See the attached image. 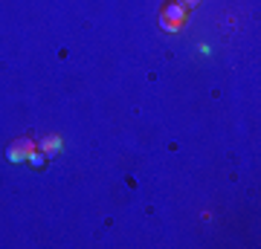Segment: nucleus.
<instances>
[{"instance_id": "1", "label": "nucleus", "mask_w": 261, "mask_h": 249, "mask_svg": "<svg viewBox=\"0 0 261 249\" xmlns=\"http://www.w3.org/2000/svg\"><path fill=\"white\" fill-rule=\"evenodd\" d=\"M35 148H38V145L32 142V139L20 136V139H15V142L9 145V151H6V159H9L12 165H23V162H27V157L35 151Z\"/></svg>"}, {"instance_id": "2", "label": "nucleus", "mask_w": 261, "mask_h": 249, "mask_svg": "<svg viewBox=\"0 0 261 249\" xmlns=\"http://www.w3.org/2000/svg\"><path fill=\"white\" fill-rule=\"evenodd\" d=\"M160 18H166V20H174V23H186V6L183 3H177V0H171V3H166L163 6V15Z\"/></svg>"}, {"instance_id": "3", "label": "nucleus", "mask_w": 261, "mask_h": 249, "mask_svg": "<svg viewBox=\"0 0 261 249\" xmlns=\"http://www.w3.org/2000/svg\"><path fill=\"white\" fill-rule=\"evenodd\" d=\"M38 151H44L47 157H56L58 151H61V136H56V133L44 136V139H41V145H38Z\"/></svg>"}, {"instance_id": "4", "label": "nucleus", "mask_w": 261, "mask_h": 249, "mask_svg": "<svg viewBox=\"0 0 261 249\" xmlns=\"http://www.w3.org/2000/svg\"><path fill=\"white\" fill-rule=\"evenodd\" d=\"M47 154H44V151H38V148H35V151H32V154H29V157H27V162H29V165H32V168H35V171H44V168H47Z\"/></svg>"}, {"instance_id": "5", "label": "nucleus", "mask_w": 261, "mask_h": 249, "mask_svg": "<svg viewBox=\"0 0 261 249\" xmlns=\"http://www.w3.org/2000/svg\"><path fill=\"white\" fill-rule=\"evenodd\" d=\"M160 26H163V32H180V23H174V20H166V18H160Z\"/></svg>"}, {"instance_id": "6", "label": "nucleus", "mask_w": 261, "mask_h": 249, "mask_svg": "<svg viewBox=\"0 0 261 249\" xmlns=\"http://www.w3.org/2000/svg\"><path fill=\"white\" fill-rule=\"evenodd\" d=\"M177 3H183L186 9H192V6H197V0H177Z\"/></svg>"}]
</instances>
